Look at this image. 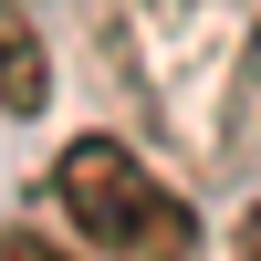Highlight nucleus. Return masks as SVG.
I'll use <instances>...</instances> for the list:
<instances>
[{
	"label": "nucleus",
	"mask_w": 261,
	"mask_h": 261,
	"mask_svg": "<svg viewBox=\"0 0 261 261\" xmlns=\"http://www.w3.org/2000/svg\"><path fill=\"white\" fill-rule=\"evenodd\" d=\"M230 261H261V209L241 220V241H230Z\"/></svg>",
	"instance_id": "obj_5"
},
{
	"label": "nucleus",
	"mask_w": 261,
	"mask_h": 261,
	"mask_svg": "<svg viewBox=\"0 0 261 261\" xmlns=\"http://www.w3.org/2000/svg\"><path fill=\"white\" fill-rule=\"evenodd\" d=\"M53 209L105 261H199V209L157 178L125 136H73L53 157Z\"/></svg>",
	"instance_id": "obj_2"
},
{
	"label": "nucleus",
	"mask_w": 261,
	"mask_h": 261,
	"mask_svg": "<svg viewBox=\"0 0 261 261\" xmlns=\"http://www.w3.org/2000/svg\"><path fill=\"white\" fill-rule=\"evenodd\" d=\"M42 105H53V53H42L32 11H21V0H0V115L32 125Z\"/></svg>",
	"instance_id": "obj_3"
},
{
	"label": "nucleus",
	"mask_w": 261,
	"mask_h": 261,
	"mask_svg": "<svg viewBox=\"0 0 261 261\" xmlns=\"http://www.w3.org/2000/svg\"><path fill=\"white\" fill-rule=\"evenodd\" d=\"M105 63L167 146L230 157L261 105V11L251 0H115Z\"/></svg>",
	"instance_id": "obj_1"
},
{
	"label": "nucleus",
	"mask_w": 261,
	"mask_h": 261,
	"mask_svg": "<svg viewBox=\"0 0 261 261\" xmlns=\"http://www.w3.org/2000/svg\"><path fill=\"white\" fill-rule=\"evenodd\" d=\"M0 261H73V251H53V241H32V230H11V241H0Z\"/></svg>",
	"instance_id": "obj_4"
}]
</instances>
